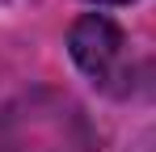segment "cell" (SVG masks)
<instances>
[{
    "mask_svg": "<svg viewBox=\"0 0 156 152\" xmlns=\"http://www.w3.org/2000/svg\"><path fill=\"white\" fill-rule=\"evenodd\" d=\"M68 51H72L76 68L97 89H105V93H122L127 89L122 85L127 80V38L105 13L80 17L72 25V34H68Z\"/></svg>",
    "mask_w": 156,
    "mask_h": 152,
    "instance_id": "cell-1",
    "label": "cell"
},
{
    "mask_svg": "<svg viewBox=\"0 0 156 152\" xmlns=\"http://www.w3.org/2000/svg\"><path fill=\"white\" fill-rule=\"evenodd\" d=\"M89 4H127V0H89Z\"/></svg>",
    "mask_w": 156,
    "mask_h": 152,
    "instance_id": "cell-2",
    "label": "cell"
}]
</instances>
